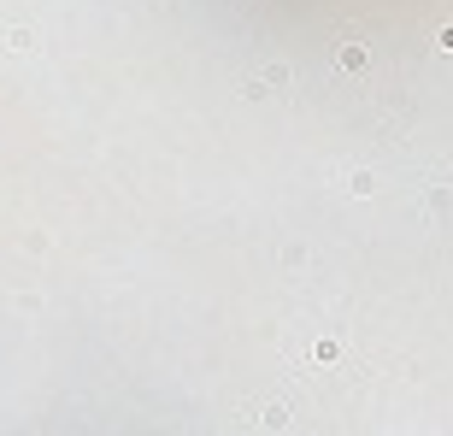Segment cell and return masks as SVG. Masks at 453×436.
I'll list each match as a JSON object with an SVG mask.
<instances>
[{"label": "cell", "instance_id": "obj_1", "mask_svg": "<svg viewBox=\"0 0 453 436\" xmlns=\"http://www.w3.org/2000/svg\"><path fill=\"white\" fill-rule=\"evenodd\" d=\"M335 65H342V71H365V47L359 42H342V47H335Z\"/></svg>", "mask_w": 453, "mask_h": 436}, {"label": "cell", "instance_id": "obj_5", "mask_svg": "<svg viewBox=\"0 0 453 436\" xmlns=\"http://www.w3.org/2000/svg\"><path fill=\"white\" fill-rule=\"evenodd\" d=\"M442 47H447V54H453V24H447V30H442Z\"/></svg>", "mask_w": 453, "mask_h": 436}, {"label": "cell", "instance_id": "obj_2", "mask_svg": "<svg viewBox=\"0 0 453 436\" xmlns=\"http://www.w3.org/2000/svg\"><path fill=\"white\" fill-rule=\"evenodd\" d=\"M312 360H318V365H335V360H342V342H330V337H324V342L312 348Z\"/></svg>", "mask_w": 453, "mask_h": 436}, {"label": "cell", "instance_id": "obj_3", "mask_svg": "<svg viewBox=\"0 0 453 436\" xmlns=\"http://www.w3.org/2000/svg\"><path fill=\"white\" fill-rule=\"evenodd\" d=\"M347 189L365 200V195H377V177H371V171H354V177H347Z\"/></svg>", "mask_w": 453, "mask_h": 436}, {"label": "cell", "instance_id": "obj_4", "mask_svg": "<svg viewBox=\"0 0 453 436\" xmlns=\"http://www.w3.org/2000/svg\"><path fill=\"white\" fill-rule=\"evenodd\" d=\"M430 212H453V189L442 183V189H430Z\"/></svg>", "mask_w": 453, "mask_h": 436}]
</instances>
